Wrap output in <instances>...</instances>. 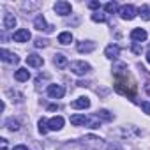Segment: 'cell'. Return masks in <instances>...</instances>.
Here are the masks:
<instances>
[{
  "label": "cell",
  "mask_w": 150,
  "mask_h": 150,
  "mask_svg": "<svg viewBox=\"0 0 150 150\" xmlns=\"http://www.w3.org/2000/svg\"><path fill=\"white\" fill-rule=\"evenodd\" d=\"M83 145L90 150H106V141L103 138H97V136H92V134L83 138Z\"/></svg>",
  "instance_id": "1"
},
{
  "label": "cell",
  "mask_w": 150,
  "mask_h": 150,
  "mask_svg": "<svg viewBox=\"0 0 150 150\" xmlns=\"http://www.w3.org/2000/svg\"><path fill=\"white\" fill-rule=\"evenodd\" d=\"M69 69H71L72 74H76V76H85L87 72H90L92 67H90V64H87L83 60H76V62H71Z\"/></svg>",
  "instance_id": "2"
},
{
  "label": "cell",
  "mask_w": 150,
  "mask_h": 150,
  "mask_svg": "<svg viewBox=\"0 0 150 150\" xmlns=\"http://www.w3.org/2000/svg\"><path fill=\"white\" fill-rule=\"evenodd\" d=\"M118 14H120V18H122V20L131 21V20H134V18H136V7H134V6H131V4L122 6V7H120V11H118Z\"/></svg>",
  "instance_id": "3"
},
{
  "label": "cell",
  "mask_w": 150,
  "mask_h": 150,
  "mask_svg": "<svg viewBox=\"0 0 150 150\" xmlns=\"http://www.w3.org/2000/svg\"><path fill=\"white\" fill-rule=\"evenodd\" d=\"M34 27H35L39 32H46V34H51V32H53V27L46 23V20H44L42 14L35 16V20H34Z\"/></svg>",
  "instance_id": "4"
},
{
  "label": "cell",
  "mask_w": 150,
  "mask_h": 150,
  "mask_svg": "<svg viewBox=\"0 0 150 150\" xmlns=\"http://www.w3.org/2000/svg\"><path fill=\"white\" fill-rule=\"evenodd\" d=\"M53 9H55V13H57V14H60V16H67V14H71V11H72L71 4H69V2H65V0H60V2H57Z\"/></svg>",
  "instance_id": "5"
},
{
  "label": "cell",
  "mask_w": 150,
  "mask_h": 150,
  "mask_svg": "<svg viewBox=\"0 0 150 150\" xmlns=\"http://www.w3.org/2000/svg\"><path fill=\"white\" fill-rule=\"evenodd\" d=\"M64 94H65V88L62 85H50L48 87V96L53 99H60V97H64Z\"/></svg>",
  "instance_id": "6"
},
{
  "label": "cell",
  "mask_w": 150,
  "mask_h": 150,
  "mask_svg": "<svg viewBox=\"0 0 150 150\" xmlns=\"http://www.w3.org/2000/svg\"><path fill=\"white\" fill-rule=\"evenodd\" d=\"M30 32L27 30V28H20V30H16L14 32V35H13V39L16 41V42H28L30 41Z\"/></svg>",
  "instance_id": "7"
},
{
  "label": "cell",
  "mask_w": 150,
  "mask_h": 150,
  "mask_svg": "<svg viewBox=\"0 0 150 150\" xmlns=\"http://www.w3.org/2000/svg\"><path fill=\"white\" fill-rule=\"evenodd\" d=\"M76 50H78L80 53H90V51L96 50V42H94V41H80V42L76 44Z\"/></svg>",
  "instance_id": "8"
},
{
  "label": "cell",
  "mask_w": 150,
  "mask_h": 150,
  "mask_svg": "<svg viewBox=\"0 0 150 150\" xmlns=\"http://www.w3.org/2000/svg\"><path fill=\"white\" fill-rule=\"evenodd\" d=\"M131 41L132 42H143V41H146V32L143 30V28H134L132 32H131Z\"/></svg>",
  "instance_id": "9"
},
{
  "label": "cell",
  "mask_w": 150,
  "mask_h": 150,
  "mask_svg": "<svg viewBox=\"0 0 150 150\" xmlns=\"http://www.w3.org/2000/svg\"><path fill=\"white\" fill-rule=\"evenodd\" d=\"M0 58H2L4 62H9V64H18V62H20L18 55L11 53V51H7V50H0Z\"/></svg>",
  "instance_id": "10"
},
{
  "label": "cell",
  "mask_w": 150,
  "mask_h": 150,
  "mask_svg": "<svg viewBox=\"0 0 150 150\" xmlns=\"http://www.w3.org/2000/svg\"><path fill=\"white\" fill-rule=\"evenodd\" d=\"M71 106L74 110H85V108H90V99L88 97H78L76 101H72Z\"/></svg>",
  "instance_id": "11"
},
{
  "label": "cell",
  "mask_w": 150,
  "mask_h": 150,
  "mask_svg": "<svg viewBox=\"0 0 150 150\" xmlns=\"http://www.w3.org/2000/svg\"><path fill=\"white\" fill-rule=\"evenodd\" d=\"M27 64H28L30 67H41V65L44 64V58L39 57V55H35V53H32V55L27 57Z\"/></svg>",
  "instance_id": "12"
},
{
  "label": "cell",
  "mask_w": 150,
  "mask_h": 150,
  "mask_svg": "<svg viewBox=\"0 0 150 150\" xmlns=\"http://www.w3.org/2000/svg\"><path fill=\"white\" fill-rule=\"evenodd\" d=\"M48 127H50L51 131H60V129L64 127V118H62V117H53V118H50V120H48Z\"/></svg>",
  "instance_id": "13"
},
{
  "label": "cell",
  "mask_w": 150,
  "mask_h": 150,
  "mask_svg": "<svg viewBox=\"0 0 150 150\" xmlns=\"http://www.w3.org/2000/svg\"><path fill=\"white\" fill-rule=\"evenodd\" d=\"M104 55H106L110 60H113V58H117V57L120 55V48H118L117 44H110V46H106V50H104Z\"/></svg>",
  "instance_id": "14"
},
{
  "label": "cell",
  "mask_w": 150,
  "mask_h": 150,
  "mask_svg": "<svg viewBox=\"0 0 150 150\" xmlns=\"http://www.w3.org/2000/svg\"><path fill=\"white\" fill-rule=\"evenodd\" d=\"M14 78H16V81H28L30 80V72H28V69H18L14 72Z\"/></svg>",
  "instance_id": "15"
},
{
  "label": "cell",
  "mask_w": 150,
  "mask_h": 150,
  "mask_svg": "<svg viewBox=\"0 0 150 150\" xmlns=\"http://www.w3.org/2000/svg\"><path fill=\"white\" fill-rule=\"evenodd\" d=\"M53 64H55L58 69H64V67L67 65V57H65V55H62V53H57V55H55V58H53Z\"/></svg>",
  "instance_id": "16"
},
{
  "label": "cell",
  "mask_w": 150,
  "mask_h": 150,
  "mask_svg": "<svg viewBox=\"0 0 150 150\" xmlns=\"http://www.w3.org/2000/svg\"><path fill=\"white\" fill-rule=\"evenodd\" d=\"M87 122H88V118L85 115H72L71 117V124L72 125H85Z\"/></svg>",
  "instance_id": "17"
},
{
  "label": "cell",
  "mask_w": 150,
  "mask_h": 150,
  "mask_svg": "<svg viewBox=\"0 0 150 150\" xmlns=\"http://www.w3.org/2000/svg\"><path fill=\"white\" fill-rule=\"evenodd\" d=\"M14 27H16V18L7 13L4 16V28H14Z\"/></svg>",
  "instance_id": "18"
},
{
  "label": "cell",
  "mask_w": 150,
  "mask_h": 150,
  "mask_svg": "<svg viewBox=\"0 0 150 150\" xmlns=\"http://www.w3.org/2000/svg\"><path fill=\"white\" fill-rule=\"evenodd\" d=\"M58 42L60 44H71L72 42V34L71 32H62L58 35Z\"/></svg>",
  "instance_id": "19"
},
{
  "label": "cell",
  "mask_w": 150,
  "mask_h": 150,
  "mask_svg": "<svg viewBox=\"0 0 150 150\" xmlns=\"http://www.w3.org/2000/svg\"><path fill=\"white\" fill-rule=\"evenodd\" d=\"M6 127L9 129V131H20V122L18 120H14V118H9V120H6Z\"/></svg>",
  "instance_id": "20"
},
{
  "label": "cell",
  "mask_w": 150,
  "mask_h": 150,
  "mask_svg": "<svg viewBox=\"0 0 150 150\" xmlns=\"http://www.w3.org/2000/svg\"><path fill=\"white\" fill-rule=\"evenodd\" d=\"M138 13H139V16H141L145 21H150V7H148L146 4H145V6H141Z\"/></svg>",
  "instance_id": "21"
},
{
  "label": "cell",
  "mask_w": 150,
  "mask_h": 150,
  "mask_svg": "<svg viewBox=\"0 0 150 150\" xmlns=\"http://www.w3.org/2000/svg\"><path fill=\"white\" fill-rule=\"evenodd\" d=\"M97 117H99L101 120H104V122H111V120H113V115H111L108 110H101V111L97 113Z\"/></svg>",
  "instance_id": "22"
},
{
  "label": "cell",
  "mask_w": 150,
  "mask_h": 150,
  "mask_svg": "<svg viewBox=\"0 0 150 150\" xmlns=\"http://www.w3.org/2000/svg\"><path fill=\"white\" fill-rule=\"evenodd\" d=\"M104 9H106V13H115V11H120V7H118V4H117V2H108V4L104 6Z\"/></svg>",
  "instance_id": "23"
},
{
  "label": "cell",
  "mask_w": 150,
  "mask_h": 150,
  "mask_svg": "<svg viewBox=\"0 0 150 150\" xmlns=\"http://www.w3.org/2000/svg\"><path fill=\"white\" fill-rule=\"evenodd\" d=\"M48 131H50V127H48V120L41 118V120H39V132H41V134H46Z\"/></svg>",
  "instance_id": "24"
},
{
  "label": "cell",
  "mask_w": 150,
  "mask_h": 150,
  "mask_svg": "<svg viewBox=\"0 0 150 150\" xmlns=\"http://www.w3.org/2000/svg\"><path fill=\"white\" fill-rule=\"evenodd\" d=\"M92 21H96V23H104V21H106V16H104V14H99V13H94V14H92Z\"/></svg>",
  "instance_id": "25"
},
{
  "label": "cell",
  "mask_w": 150,
  "mask_h": 150,
  "mask_svg": "<svg viewBox=\"0 0 150 150\" xmlns=\"http://www.w3.org/2000/svg\"><path fill=\"white\" fill-rule=\"evenodd\" d=\"M87 124H88V125H90V127H92V129H97V127H99V125H101V118H99V117H97V115H96V117H94V118H92V120H88V122H87Z\"/></svg>",
  "instance_id": "26"
},
{
  "label": "cell",
  "mask_w": 150,
  "mask_h": 150,
  "mask_svg": "<svg viewBox=\"0 0 150 150\" xmlns=\"http://www.w3.org/2000/svg\"><path fill=\"white\" fill-rule=\"evenodd\" d=\"M34 46H35V48H46V46H48V41L42 39V37H37L35 42H34Z\"/></svg>",
  "instance_id": "27"
},
{
  "label": "cell",
  "mask_w": 150,
  "mask_h": 150,
  "mask_svg": "<svg viewBox=\"0 0 150 150\" xmlns=\"http://www.w3.org/2000/svg\"><path fill=\"white\" fill-rule=\"evenodd\" d=\"M141 110H143L146 115H150V103H148V101H143V103H141Z\"/></svg>",
  "instance_id": "28"
},
{
  "label": "cell",
  "mask_w": 150,
  "mask_h": 150,
  "mask_svg": "<svg viewBox=\"0 0 150 150\" xmlns=\"http://www.w3.org/2000/svg\"><path fill=\"white\" fill-rule=\"evenodd\" d=\"M88 7H90V9H99V7H101V2H97V0H92V2H88Z\"/></svg>",
  "instance_id": "29"
},
{
  "label": "cell",
  "mask_w": 150,
  "mask_h": 150,
  "mask_svg": "<svg viewBox=\"0 0 150 150\" xmlns=\"http://www.w3.org/2000/svg\"><path fill=\"white\" fill-rule=\"evenodd\" d=\"M0 141H2V145H0V150H6V148H7V139H6V138H2Z\"/></svg>",
  "instance_id": "30"
},
{
  "label": "cell",
  "mask_w": 150,
  "mask_h": 150,
  "mask_svg": "<svg viewBox=\"0 0 150 150\" xmlns=\"http://www.w3.org/2000/svg\"><path fill=\"white\" fill-rule=\"evenodd\" d=\"M13 150H30V148H28V146H25V145H16Z\"/></svg>",
  "instance_id": "31"
},
{
  "label": "cell",
  "mask_w": 150,
  "mask_h": 150,
  "mask_svg": "<svg viewBox=\"0 0 150 150\" xmlns=\"http://www.w3.org/2000/svg\"><path fill=\"white\" fill-rule=\"evenodd\" d=\"M48 110H50V111H55V110H58V106H57V104H51Z\"/></svg>",
  "instance_id": "32"
},
{
  "label": "cell",
  "mask_w": 150,
  "mask_h": 150,
  "mask_svg": "<svg viewBox=\"0 0 150 150\" xmlns=\"http://www.w3.org/2000/svg\"><path fill=\"white\" fill-rule=\"evenodd\" d=\"M71 148V145H65V146H62V148H58V150H69Z\"/></svg>",
  "instance_id": "33"
},
{
  "label": "cell",
  "mask_w": 150,
  "mask_h": 150,
  "mask_svg": "<svg viewBox=\"0 0 150 150\" xmlns=\"http://www.w3.org/2000/svg\"><path fill=\"white\" fill-rule=\"evenodd\" d=\"M146 62H148V64H150V51H148V53H146Z\"/></svg>",
  "instance_id": "34"
},
{
  "label": "cell",
  "mask_w": 150,
  "mask_h": 150,
  "mask_svg": "<svg viewBox=\"0 0 150 150\" xmlns=\"http://www.w3.org/2000/svg\"><path fill=\"white\" fill-rule=\"evenodd\" d=\"M111 150H124V148H120V146H113Z\"/></svg>",
  "instance_id": "35"
}]
</instances>
